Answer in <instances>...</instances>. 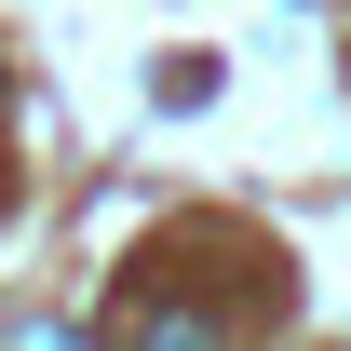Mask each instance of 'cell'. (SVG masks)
<instances>
[{
  "label": "cell",
  "mask_w": 351,
  "mask_h": 351,
  "mask_svg": "<svg viewBox=\"0 0 351 351\" xmlns=\"http://www.w3.org/2000/svg\"><path fill=\"white\" fill-rule=\"evenodd\" d=\"M135 351H230V338H217V324H149Z\"/></svg>",
  "instance_id": "1"
}]
</instances>
